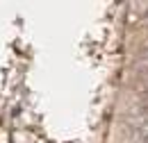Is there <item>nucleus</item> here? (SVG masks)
I'll return each instance as SVG.
<instances>
[{
	"label": "nucleus",
	"instance_id": "nucleus-2",
	"mask_svg": "<svg viewBox=\"0 0 148 143\" xmlns=\"http://www.w3.org/2000/svg\"><path fill=\"white\" fill-rule=\"evenodd\" d=\"M144 68H148V61H146V66H144Z\"/></svg>",
	"mask_w": 148,
	"mask_h": 143
},
{
	"label": "nucleus",
	"instance_id": "nucleus-1",
	"mask_svg": "<svg viewBox=\"0 0 148 143\" xmlns=\"http://www.w3.org/2000/svg\"><path fill=\"white\" fill-rule=\"evenodd\" d=\"M141 143H148V139H144V141H141Z\"/></svg>",
	"mask_w": 148,
	"mask_h": 143
}]
</instances>
